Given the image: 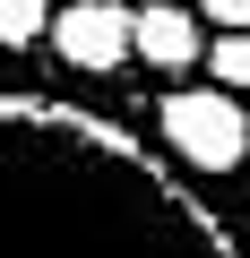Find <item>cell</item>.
Listing matches in <instances>:
<instances>
[{
  "instance_id": "obj_1",
  "label": "cell",
  "mask_w": 250,
  "mask_h": 258,
  "mask_svg": "<svg viewBox=\"0 0 250 258\" xmlns=\"http://www.w3.org/2000/svg\"><path fill=\"white\" fill-rule=\"evenodd\" d=\"M0 258H250V241L138 129L0 86Z\"/></svg>"
},
{
  "instance_id": "obj_5",
  "label": "cell",
  "mask_w": 250,
  "mask_h": 258,
  "mask_svg": "<svg viewBox=\"0 0 250 258\" xmlns=\"http://www.w3.org/2000/svg\"><path fill=\"white\" fill-rule=\"evenodd\" d=\"M52 0H0V52H35V43H52Z\"/></svg>"
},
{
  "instance_id": "obj_3",
  "label": "cell",
  "mask_w": 250,
  "mask_h": 258,
  "mask_svg": "<svg viewBox=\"0 0 250 258\" xmlns=\"http://www.w3.org/2000/svg\"><path fill=\"white\" fill-rule=\"evenodd\" d=\"M52 52L61 69L78 78H112L138 60V9H121V0H69V9L52 18Z\"/></svg>"
},
{
  "instance_id": "obj_4",
  "label": "cell",
  "mask_w": 250,
  "mask_h": 258,
  "mask_svg": "<svg viewBox=\"0 0 250 258\" xmlns=\"http://www.w3.org/2000/svg\"><path fill=\"white\" fill-rule=\"evenodd\" d=\"M207 18L198 9H181V0H147L138 9V60L147 69H164V78H181V69H198L207 60Z\"/></svg>"
},
{
  "instance_id": "obj_6",
  "label": "cell",
  "mask_w": 250,
  "mask_h": 258,
  "mask_svg": "<svg viewBox=\"0 0 250 258\" xmlns=\"http://www.w3.org/2000/svg\"><path fill=\"white\" fill-rule=\"evenodd\" d=\"M207 69H216V86L250 95V35H216V43H207Z\"/></svg>"
},
{
  "instance_id": "obj_2",
  "label": "cell",
  "mask_w": 250,
  "mask_h": 258,
  "mask_svg": "<svg viewBox=\"0 0 250 258\" xmlns=\"http://www.w3.org/2000/svg\"><path fill=\"white\" fill-rule=\"evenodd\" d=\"M156 138L190 172H241L250 164V103L233 86H173L156 103Z\"/></svg>"
},
{
  "instance_id": "obj_7",
  "label": "cell",
  "mask_w": 250,
  "mask_h": 258,
  "mask_svg": "<svg viewBox=\"0 0 250 258\" xmlns=\"http://www.w3.org/2000/svg\"><path fill=\"white\" fill-rule=\"evenodd\" d=\"M198 18L216 35H250V0H198Z\"/></svg>"
}]
</instances>
